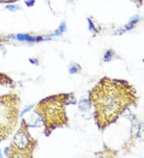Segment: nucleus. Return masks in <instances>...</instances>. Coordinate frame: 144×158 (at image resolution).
Returning a JSON list of instances; mask_svg holds the SVG:
<instances>
[{"label":"nucleus","mask_w":144,"mask_h":158,"mask_svg":"<svg viewBox=\"0 0 144 158\" xmlns=\"http://www.w3.org/2000/svg\"><path fill=\"white\" fill-rule=\"evenodd\" d=\"M18 0H0V2H13Z\"/></svg>","instance_id":"obj_5"},{"label":"nucleus","mask_w":144,"mask_h":158,"mask_svg":"<svg viewBox=\"0 0 144 158\" xmlns=\"http://www.w3.org/2000/svg\"><path fill=\"white\" fill-rule=\"evenodd\" d=\"M15 87L11 78L0 73V141L11 135L18 123L20 98Z\"/></svg>","instance_id":"obj_2"},{"label":"nucleus","mask_w":144,"mask_h":158,"mask_svg":"<svg viewBox=\"0 0 144 158\" xmlns=\"http://www.w3.org/2000/svg\"><path fill=\"white\" fill-rule=\"evenodd\" d=\"M73 100L71 94H59L42 99L37 104L35 111L42 118L46 135H50L55 129L68 125L66 108Z\"/></svg>","instance_id":"obj_3"},{"label":"nucleus","mask_w":144,"mask_h":158,"mask_svg":"<svg viewBox=\"0 0 144 158\" xmlns=\"http://www.w3.org/2000/svg\"><path fill=\"white\" fill-rule=\"evenodd\" d=\"M89 99L96 124L104 129L135 104L138 96L134 86L127 81L104 77L90 90Z\"/></svg>","instance_id":"obj_1"},{"label":"nucleus","mask_w":144,"mask_h":158,"mask_svg":"<svg viewBox=\"0 0 144 158\" xmlns=\"http://www.w3.org/2000/svg\"><path fill=\"white\" fill-rule=\"evenodd\" d=\"M37 147V141L29 132L28 124L23 120L21 125L12 141L8 156L10 157H33L34 150Z\"/></svg>","instance_id":"obj_4"}]
</instances>
